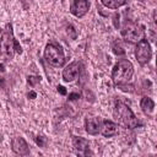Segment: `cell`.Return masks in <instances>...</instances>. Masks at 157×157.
Wrapping results in <instances>:
<instances>
[{
  "mask_svg": "<svg viewBox=\"0 0 157 157\" xmlns=\"http://www.w3.org/2000/svg\"><path fill=\"white\" fill-rule=\"evenodd\" d=\"M22 54V47L13 37V29L11 23H6L0 37V56L9 61L13 58V54Z\"/></svg>",
  "mask_w": 157,
  "mask_h": 157,
  "instance_id": "cell-1",
  "label": "cell"
},
{
  "mask_svg": "<svg viewBox=\"0 0 157 157\" xmlns=\"http://www.w3.org/2000/svg\"><path fill=\"white\" fill-rule=\"evenodd\" d=\"M118 88H120L121 91H124V92H132L134 90V86L132 85H130V86H128V83L126 85H120V86H118Z\"/></svg>",
  "mask_w": 157,
  "mask_h": 157,
  "instance_id": "cell-19",
  "label": "cell"
},
{
  "mask_svg": "<svg viewBox=\"0 0 157 157\" xmlns=\"http://www.w3.org/2000/svg\"><path fill=\"white\" fill-rule=\"evenodd\" d=\"M82 70V64L80 61H72L70 63L64 70H63V80L65 82H72L74 80H76Z\"/></svg>",
  "mask_w": 157,
  "mask_h": 157,
  "instance_id": "cell-8",
  "label": "cell"
},
{
  "mask_svg": "<svg viewBox=\"0 0 157 157\" xmlns=\"http://www.w3.org/2000/svg\"><path fill=\"white\" fill-rule=\"evenodd\" d=\"M113 117L118 125H121L126 129H134L139 125V120L130 109V107L121 101H117L114 103Z\"/></svg>",
  "mask_w": 157,
  "mask_h": 157,
  "instance_id": "cell-2",
  "label": "cell"
},
{
  "mask_svg": "<svg viewBox=\"0 0 157 157\" xmlns=\"http://www.w3.org/2000/svg\"><path fill=\"white\" fill-rule=\"evenodd\" d=\"M27 82H28L29 86L34 87L37 83L40 82V77H39V76H32V75H29V76L27 77Z\"/></svg>",
  "mask_w": 157,
  "mask_h": 157,
  "instance_id": "cell-17",
  "label": "cell"
},
{
  "mask_svg": "<svg viewBox=\"0 0 157 157\" xmlns=\"http://www.w3.org/2000/svg\"><path fill=\"white\" fill-rule=\"evenodd\" d=\"M11 148L12 151L21 157H26L29 155V147L27 141L22 136H15L11 140Z\"/></svg>",
  "mask_w": 157,
  "mask_h": 157,
  "instance_id": "cell-9",
  "label": "cell"
},
{
  "mask_svg": "<svg viewBox=\"0 0 157 157\" xmlns=\"http://www.w3.org/2000/svg\"><path fill=\"white\" fill-rule=\"evenodd\" d=\"M102 120L98 117H87L85 119V130L88 135H97L101 130Z\"/></svg>",
  "mask_w": 157,
  "mask_h": 157,
  "instance_id": "cell-12",
  "label": "cell"
},
{
  "mask_svg": "<svg viewBox=\"0 0 157 157\" xmlns=\"http://www.w3.org/2000/svg\"><path fill=\"white\" fill-rule=\"evenodd\" d=\"M4 87H5V80L0 77V88H4Z\"/></svg>",
  "mask_w": 157,
  "mask_h": 157,
  "instance_id": "cell-24",
  "label": "cell"
},
{
  "mask_svg": "<svg viewBox=\"0 0 157 157\" xmlns=\"http://www.w3.org/2000/svg\"><path fill=\"white\" fill-rule=\"evenodd\" d=\"M121 37L129 43H139L145 39V27L136 22H128L124 25L121 29Z\"/></svg>",
  "mask_w": 157,
  "mask_h": 157,
  "instance_id": "cell-5",
  "label": "cell"
},
{
  "mask_svg": "<svg viewBox=\"0 0 157 157\" xmlns=\"http://www.w3.org/2000/svg\"><path fill=\"white\" fill-rule=\"evenodd\" d=\"M134 75V65L128 59H120L112 70V81L115 86L126 85Z\"/></svg>",
  "mask_w": 157,
  "mask_h": 157,
  "instance_id": "cell-3",
  "label": "cell"
},
{
  "mask_svg": "<svg viewBox=\"0 0 157 157\" xmlns=\"http://www.w3.org/2000/svg\"><path fill=\"white\" fill-rule=\"evenodd\" d=\"M112 49H113V53H114L115 55H118V56L125 55V50H124L123 45L120 44V42H118V40L113 43V47H112Z\"/></svg>",
  "mask_w": 157,
  "mask_h": 157,
  "instance_id": "cell-15",
  "label": "cell"
},
{
  "mask_svg": "<svg viewBox=\"0 0 157 157\" xmlns=\"http://www.w3.org/2000/svg\"><path fill=\"white\" fill-rule=\"evenodd\" d=\"M66 33L71 39H76L77 38V31L75 29V27L72 25H67L66 26Z\"/></svg>",
  "mask_w": 157,
  "mask_h": 157,
  "instance_id": "cell-16",
  "label": "cell"
},
{
  "mask_svg": "<svg viewBox=\"0 0 157 157\" xmlns=\"http://www.w3.org/2000/svg\"><path fill=\"white\" fill-rule=\"evenodd\" d=\"M77 98H80V93H70L69 94V101H74V99H77Z\"/></svg>",
  "mask_w": 157,
  "mask_h": 157,
  "instance_id": "cell-21",
  "label": "cell"
},
{
  "mask_svg": "<svg viewBox=\"0 0 157 157\" xmlns=\"http://www.w3.org/2000/svg\"><path fill=\"white\" fill-rule=\"evenodd\" d=\"M113 25H114V27L118 29L119 28V13L118 12H115L114 15H113Z\"/></svg>",
  "mask_w": 157,
  "mask_h": 157,
  "instance_id": "cell-20",
  "label": "cell"
},
{
  "mask_svg": "<svg viewBox=\"0 0 157 157\" xmlns=\"http://www.w3.org/2000/svg\"><path fill=\"white\" fill-rule=\"evenodd\" d=\"M44 59L45 61L54 66V67H61L65 64V53L56 42H49L45 45L44 49Z\"/></svg>",
  "mask_w": 157,
  "mask_h": 157,
  "instance_id": "cell-4",
  "label": "cell"
},
{
  "mask_svg": "<svg viewBox=\"0 0 157 157\" xmlns=\"http://www.w3.org/2000/svg\"><path fill=\"white\" fill-rule=\"evenodd\" d=\"M37 97V93L34 92V91H31L29 93H28V98H31V99H33V98H36Z\"/></svg>",
  "mask_w": 157,
  "mask_h": 157,
  "instance_id": "cell-23",
  "label": "cell"
},
{
  "mask_svg": "<svg viewBox=\"0 0 157 157\" xmlns=\"http://www.w3.org/2000/svg\"><path fill=\"white\" fill-rule=\"evenodd\" d=\"M72 147L75 155L77 157H92V152L90 148L88 141L82 136H74L72 137Z\"/></svg>",
  "mask_w": 157,
  "mask_h": 157,
  "instance_id": "cell-7",
  "label": "cell"
},
{
  "mask_svg": "<svg viewBox=\"0 0 157 157\" xmlns=\"http://www.w3.org/2000/svg\"><path fill=\"white\" fill-rule=\"evenodd\" d=\"M99 132L104 136V137H113V136H117L119 134V125L112 120H102V124H101V130Z\"/></svg>",
  "mask_w": 157,
  "mask_h": 157,
  "instance_id": "cell-11",
  "label": "cell"
},
{
  "mask_svg": "<svg viewBox=\"0 0 157 157\" xmlns=\"http://www.w3.org/2000/svg\"><path fill=\"white\" fill-rule=\"evenodd\" d=\"M90 10V1L87 0H72L70 2V12L75 17H83Z\"/></svg>",
  "mask_w": 157,
  "mask_h": 157,
  "instance_id": "cell-10",
  "label": "cell"
},
{
  "mask_svg": "<svg viewBox=\"0 0 157 157\" xmlns=\"http://www.w3.org/2000/svg\"><path fill=\"white\" fill-rule=\"evenodd\" d=\"M140 108L144 112V114L151 115L152 112H153V109H155V102H153V99L150 98V97H147V96L142 97L141 101H140Z\"/></svg>",
  "mask_w": 157,
  "mask_h": 157,
  "instance_id": "cell-13",
  "label": "cell"
},
{
  "mask_svg": "<svg viewBox=\"0 0 157 157\" xmlns=\"http://www.w3.org/2000/svg\"><path fill=\"white\" fill-rule=\"evenodd\" d=\"M34 141H36V144L39 146V147H45V145H47V139L44 137V136H36L34 137Z\"/></svg>",
  "mask_w": 157,
  "mask_h": 157,
  "instance_id": "cell-18",
  "label": "cell"
},
{
  "mask_svg": "<svg viewBox=\"0 0 157 157\" xmlns=\"http://www.w3.org/2000/svg\"><path fill=\"white\" fill-rule=\"evenodd\" d=\"M56 88H58V92H59L60 94H63V96H65V94H66V90H65V87H64V86H58Z\"/></svg>",
  "mask_w": 157,
  "mask_h": 157,
  "instance_id": "cell-22",
  "label": "cell"
},
{
  "mask_svg": "<svg viewBox=\"0 0 157 157\" xmlns=\"http://www.w3.org/2000/svg\"><path fill=\"white\" fill-rule=\"evenodd\" d=\"M135 56H136L137 63L140 65H142V66L150 63V60L152 58V49H151V45H150V43H148V40L146 38L140 40L136 44Z\"/></svg>",
  "mask_w": 157,
  "mask_h": 157,
  "instance_id": "cell-6",
  "label": "cell"
},
{
  "mask_svg": "<svg viewBox=\"0 0 157 157\" xmlns=\"http://www.w3.org/2000/svg\"><path fill=\"white\" fill-rule=\"evenodd\" d=\"M126 2H128L126 0H102L101 1L102 5H104L105 7L112 9V10L118 9L120 6H124V5H126Z\"/></svg>",
  "mask_w": 157,
  "mask_h": 157,
  "instance_id": "cell-14",
  "label": "cell"
}]
</instances>
